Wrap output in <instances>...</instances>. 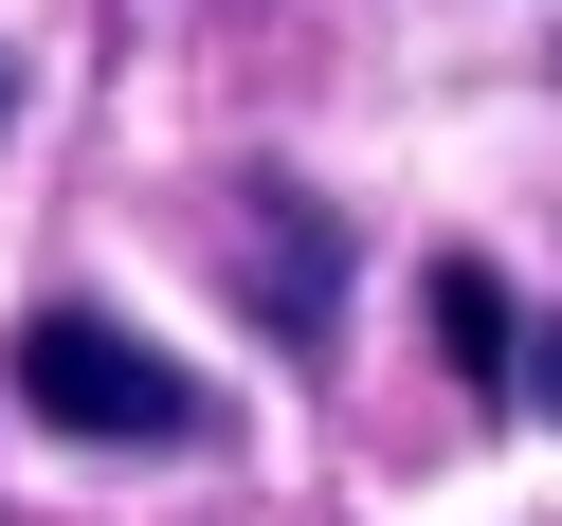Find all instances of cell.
<instances>
[{
	"instance_id": "6da1fadb",
	"label": "cell",
	"mask_w": 562,
	"mask_h": 526,
	"mask_svg": "<svg viewBox=\"0 0 562 526\" xmlns=\"http://www.w3.org/2000/svg\"><path fill=\"white\" fill-rule=\"evenodd\" d=\"M0 381H19L37 436H91V454H182V436H200V381L164 363L127 309H37Z\"/></svg>"
},
{
	"instance_id": "7a4b0ae2",
	"label": "cell",
	"mask_w": 562,
	"mask_h": 526,
	"mask_svg": "<svg viewBox=\"0 0 562 526\" xmlns=\"http://www.w3.org/2000/svg\"><path fill=\"white\" fill-rule=\"evenodd\" d=\"M255 309L291 345L345 327V236H327V200H291V182H255Z\"/></svg>"
},
{
	"instance_id": "3957f363",
	"label": "cell",
	"mask_w": 562,
	"mask_h": 526,
	"mask_svg": "<svg viewBox=\"0 0 562 526\" xmlns=\"http://www.w3.org/2000/svg\"><path fill=\"white\" fill-rule=\"evenodd\" d=\"M436 345H453V381H526V309L490 255H436Z\"/></svg>"
},
{
	"instance_id": "277c9868",
	"label": "cell",
	"mask_w": 562,
	"mask_h": 526,
	"mask_svg": "<svg viewBox=\"0 0 562 526\" xmlns=\"http://www.w3.org/2000/svg\"><path fill=\"white\" fill-rule=\"evenodd\" d=\"M526 417H562V327H526Z\"/></svg>"
}]
</instances>
